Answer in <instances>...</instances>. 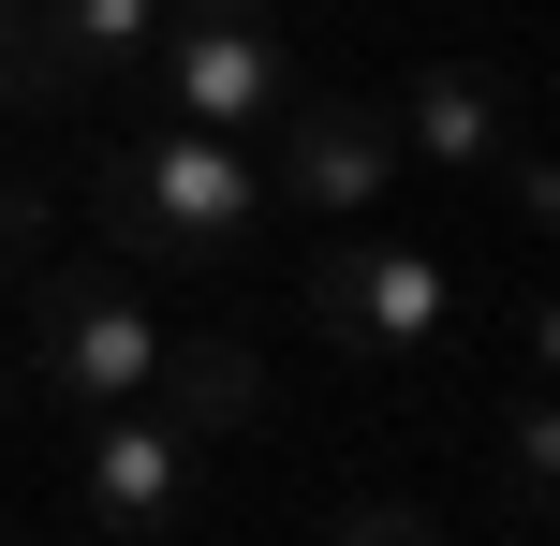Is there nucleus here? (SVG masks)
I'll list each match as a JSON object with an SVG mask.
<instances>
[{"instance_id":"11","label":"nucleus","mask_w":560,"mask_h":546,"mask_svg":"<svg viewBox=\"0 0 560 546\" xmlns=\"http://www.w3.org/2000/svg\"><path fill=\"white\" fill-rule=\"evenodd\" d=\"M546 488H560V414H546V384H532V399H516V429H502V518L546 532Z\"/></svg>"},{"instance_id":"12","label":"nucleus","mask_w":560,"mask_h":546,"mask_svg":"<svg viewBox=\"0 0 560 546\" xmlns=\"http://www.w3.org/2000/svg\"><path fill=\"white\" fill-rule=\"evenodd\" d=\"M502 193H516V222H560V177H546V148H502Z\"/></svg>"},{"instance_id":"5","label":"nucleus","mask_w":560,"mask_h":546,"mask_svg":"<svg viewBox=\"0 0 560 546\" xmlns=\"http://www.w3.org/2000/svg\"><path fill=\"white\" fill-rule=\"evenodd\" d=\"M148 89H163L192 133H252V118H280V89H295V59H280L266 15H163L133 59Z\"/></svg>"},{"instance_id":"1","label":"nucleus","mask_w":560,"mask_h":546,"mask_svg":"<svg viewBox=\"0 0 560 546\" xmlns=\"http://www.w3.org/2000/svg\"><path fill=\"white\" fill-rule=\"evenodd\" d=\"M104 236L133 266H207V252H236V236L266 222V163L236 133H192V118H163V133H118L104 148Z\"/></svg>"},{"instance_id":"7","label":"nucleus","mask_w":560,"mask_h":546,"mask_svg":"<svg viewBox=\"0 0 560 546\" xmlns=\"http://www.w3.org/2000/svg\"><path fill=\"white\" fill-rule=\"evenodd\" d=\"M384 118H398V148H428L443 177H472V163L516 148V74H502V59H428Z\"/></svg>"},{"instance_id":"6","label":"nucleus","mask_w":560,"mask_h":546,"mask_svg":"<svg viewBox=\"0 0 560 546\" xmlns=\"http://www.w3.org/2000/svg\"><path fill=\"white\" fill-rule=\"evenodd\" d=\"M192 458L207 443L177 429L163 399H104L89 414V518L104 532H177L192 518Z\"/></svg>"},{"instance_id":"8","label":"nucleus","mask_w":560,"mask_h":546,"mask_svg":"<svg viewBox=\"0 0 560 546\" xmlns=\"http://www.w3.org/2000/svg\"><path fill=\"white\" fill-rule=\"evenodd\" d=\"M148 399H163L192 443H236V429L266 414V355L236 340V325H163V370H148Z\"/></svg>"},{"instance_id":"2","label":"nucleus","mask_w":560,"mask_h":546,"mask_svg":"<svg viewBox=\"0 0 560 546\" xmlns=\"http://www.w3.org/2000/svg\"><path fill=\"white\" fill-rule=\"evenodd\" d=\"M457 311H472L457 252H428V236H398V222H325V252H310V325H325L339 355H428Z\"/></svg>"},{"instance_id":"9","label":"nucleus","mask_w":560,"mask_h":546,"mask_svg":"<svg viewBox=\"0 0 560 546\" xmlns=\"http://www.w3.org/2000/svg\"><path fill=\"white\" fill-rule=\"evenodd\" d=\"M74 59H59V30H45V0H0V104H15V118H59V104H74Z\"/></svg>"},{"instance_id":"13","label":"nucleus","mask_w":560,"mask_h":546,"mask_svg":"<svg viewBox=\"0 0 560 546\" xmlns=\"http://www.w3.org/2000/svg\"><path fill=\"white\" fill-rule=\"evenodd\" d=\"M30 236H45V193H30V177H0V266H30Z\"/></svg>"},{"instance_id":"10","label":"nucleus","mask_w":560,"mask_h":546,"mask_svg":"<svg viewBox=\"0 0 560 546\" xmlns=\"http://www.w3.org/2000/svg\"><path fill=\"white\" fill-rule=\"evenodd\" d=\"M45 30H59V59H74V74H133L148 30H163V0H45Z\"/></svg>"},{"instance_id":"3","label":"nucleus","mask_w":560,"mask_h":546,"mask_svg":"<svg viewBox=\"0 0 560 546\" xmlns=\"http://www.w3.org/2000/svg\"><path fill=\"white\" fill-rule=\"evenodd\" d=\"M30 355H45V384H59L74 414L148 399V370H163V311H148L118 266H59V281H30Z\"/></svg>"},{"instance_id":"4","label":"nucleus","mask_w":560,"mask_h":546,"mask_svg":"<svg viewBox=\"0 0 560 546\" xmlns=\"http://www.w3.org/2000/svg\"><path fill=\"white\" fill-rule=\"evenodd\" d=\"M398 193V118L354 104V89H280V163L266 207H310V222H369Z\"/></svg>"}]
</instances>
